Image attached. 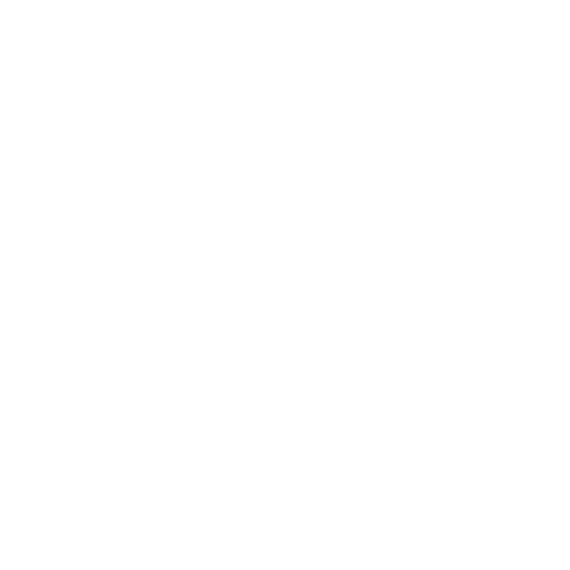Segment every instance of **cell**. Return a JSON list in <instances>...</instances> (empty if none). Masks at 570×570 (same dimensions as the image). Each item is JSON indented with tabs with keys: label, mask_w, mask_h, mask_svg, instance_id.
Wrapping results in <instances>:
<instances>
[]
</instances>
